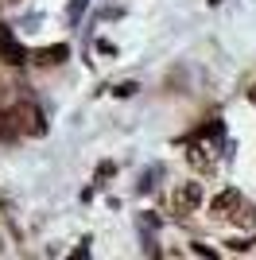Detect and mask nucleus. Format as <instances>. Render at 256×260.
<instances>
[{"label":"nucleus","instance_id":"obj_7","mask_svg":"<svg viewBox=\"0 0 256 260\" xmlns=\"http://www.w3.org/2000/svg\"><path fill=\"white\" fill-rule=\"evenodd\" d=\"M237 229H256V202H248V198H241V206L233 210V217H229Z\"/></svg>","mask_w":256,"mask_h":260},{"label":"nucleus","instance_id":"obj_10","mask_svg":"<svg viewBox=\"0 0 256 260\" xmlns=\"http://www.w3.org/2000/svg\"><path fill=\"white\" fill-rule=\"evenodd\" d=\"M70 260H89V241H82V245L70 252Z\"/></svg>","mask_w":256,"mask_h":260},{"label":"nucleus","instance_id":"obj_4","mask_svg":"<svg viewBox=\"0 0 256 260\" xmlns=\"http://www.w3.org/2000/svg\"><path fill=\"white\" fill-rule=\"evenodd\" d=\"M237 206H241V190H237V186H225L221 194L210 198V217L213 221H229Z\"/></svg>","mask_w":256,"mask_h":260},{"label":"nucleus","instance_id":"obj_1","mask_svg":"<svg viewBox=\"0 0 256 260\" xmlns=\"http://www.w3.org/2000/svg\"><path fill=\"white\" fill-rule=\"evenodd\" d=\"M8 113H12V120H16L20 136L23 132H27V136H43V132H47V120H43V113H39L35 101H16Z\"/></svg>","mask_w":256,"mask_h":260},{"label":"nucleus","instance_id":"obj_12","mask_svg":"<svg viewBox=\"0 0 256 260\" xmlns=\"http://www.w3.org/2000/svg\"><path fill=\"white\" fill-rule=\"evenodd\" d=\"M229 249H233V252H248L252 245H248V241H229Z\"/></svg>","mask_w":256,"mask_h":260},{"label":"nucleus","instance_id":"obj_15","mask_svg":"<svg viewBox=\"0 0 256 260\" xmlns=\"http://www.w3.org/2000/svg\"><path fill=\"white\" fill-rule=\"evenodd\" d=\"M8 4H16V0H8Z\"/></svg>","mask_w":256,"mask_h":260},{"label":"nucleus","instance_id":"obj_16","mask_svg":"<svg viewBox=\"0 0 256 260\" xmlns=\"http://www.w3.org/2000/svg\"><path fill=\"white\" fill-rule=\"evenodd\" d=\"M0 249H4V245H0Z\"/></svg>","mask_w":256,"mask_h":260},{"label":"nucleus","instance_id":"obj_9","mask_svg":"<svg viewBox=\"0 0 256 260\" xmlns=\"http://www.w3.org/2000/svg\"><path fill=\"white\" fill-rule=\"evenodd\" d=\"M190 249L198 252V256H202V260H217V249H210V245H206V241H194Z\"/></svg>","mask_w":256,"mask_h":260},{"label":"nucleus","instance_id":"obj_2","mask_svg":"<svg viewBox=\"0 0 256 260\" xmlns=\"http://www.w3.org/2000/svg\"><path fill=\"white\" fill-rule=\"evenodd\" d=\"M202 206V183H179L175 186V194H171V210L179 217L194 214V210Z\"/></svg>","mask_w":256,"mask_h":260},{"label":"nucleus","instance_id":"obj_3","mask_svg":"<svg viewBox=\"0 0 256 260\" xmlns=\"http://www.w3.org/2000/svg\"><path fill=\"white\" fill-rule=\"evenodd\" d=\"M0 62H4V66H23V62H27V47L12 35L8 23H0Z\"/></svg>","mask_w":256,"mask_h":260},{"label":"nucleus","instance_id":"obj_11","mask_svg":"<svg viewBox=\"0 0 256 260\" xmlns=\"http://www.w3.org/2000/svg\"><path fill=\"white\" fill-rule=\"evenodd\" d=\"M136 82H124V86H117V98H132V93H136Z\"/></svg>","mask_w":256,"mask_h":260},{"label":"nucleus","instance_id":"obj_5","mask_svg":"<svg viewBox=\"0 0 256 260\" xmlns=\"http://www.w3.org/2000/svg\"><path fill=\"white\" fill-rule=\"evenodd\" d=\"M186 159H190L194 171H213V148L202 140H190L186 144Z\"/></svg>","mask_w":256,"mask_h":260},{"label":"nucleus","instance_id":"obj_14","mask_svg":"<svg viewBox=\"0 0 256 260\" xmlns=\"http://www.w3.org/2000/svg\"><path fill=\"white\" fill-rule=\"evenodd\" d=\"M210 4H221V0H210Z\"/></svg>","mask_w":256,"mask_h":260},{"label":"nucleus","instance_id":"obj_6","mask_svg":"<svg viewBox=\"0 0 256 260\" xmlns=\"http://www.w3.org/2000/svg\"><path fill=\"white\" fill-rule=\"evenodd\" d=\"M66 58H70V47L66 43H51V47H43V51L31 54L35 66H58V62H66Z\"/></svg>","mask_w":256,"mask_h":260},{"label":"nucleus","instance_id":"obj_13","mask_svg":"<svg viewBox=\"0 0 256 260\" xmlns=\"http://www.w3.org/2000/svg\"><path fill=\"white\" fill-rule=\"evenodd\" d=\"M0 101H4V86H0Z\"/></svg>","mask_w":256,"mask_h":260},{"label":"nucleus","instance_id":"obj_8","mask_svg":"<svg viewBox=\"0 0 256 260\" xmlns=\"http://www.w3.org/2000/svg\"><path fill=\"white\" fill-rule=\"evenodd\" d=\"M0 136H4V140H16V136H20V128H16L12 113H0Z\"/></svg>","mask_w":256,"mask_h":260}]
</instances>
